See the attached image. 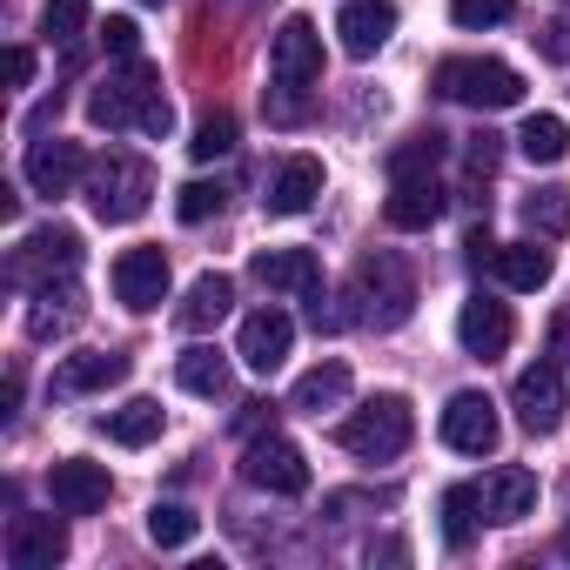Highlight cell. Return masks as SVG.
<instances>
[{
    "instance_id": "32",
    "label": "cell",
    "mask_w": 570,
    "mask_h": 570,
    "mask_svg": "<svg viewBox=\"0 0 570 570\" xmlns=\"http://www.w3.org/2000/svg\"><path fill=\"white\" fill-rule=\"evenodd\" d=\"M443 148H450V141H443L436 128H423V135H410V141L390 148V175H396V181H410V175H436Z\"/></svg>"
},
{
    "instance_id": "17",
    "label": "cell",
    "mask_w": 570,
    "mask_h": 570,
    "mask_svg": "<svg viewBox=\"0 0 570 570\" xmlns=\"http://www.w3.org/2000/svg\"><path fill=\"white\" fill-rule=\"evenodd\" d=\"M510 336H517V323H510V309L497 303V296H470L463 309H456V343L470 350V356H503L510 350Z\"/></svg>"
},
{
    "instance_id": "35",
    "label": "cell",
    "mask_w": 570,
    "mask_h": 570,
    "mask_svg": "<svg viewBox=\"0 0 570 570\" xmlns=\"http://www.w3.org/2000/svg\"><path fill=\"white\" fill-rule=\"evenodd\" d=\"M222 202H228V188L222 181H188L181 195H175V215L195 228V222H208V215H222Z\"/></svg>"
},
{
    "instance_id": "29",
    "label": "cell",
    "mask_w": 570,
    "mask_h": 570,
    "mask_svg": "<svg viewBox=\"0 0 570 570\" xmlns=\"http://www.w3.org/2000/svg\"><path fill=\"white\" fill-rule=\"evenodd\" d=\"M175 383H181L188 396H228V363H222L208 343H195V350L175 356Z\"/></svg>"
},
{
    "instance_id": "28",
    "label": "cell",
    "mask_w": 570,
    "mask_h": 570,
    "mask_svg": "<svg viewBox=\"0 0 570 570\" xmlns=\"http://www.w3.org/2000/svg\"><path fill=\"white\" fill-rule=\"evenodd\" d=\"M517 155H523V161L557 168V161L570 155V128H563V115H530V121L517 128Z\"/></svg>"
},
{
    "instance_id": "10",
    "label": "cell",
    "mask_w": 570,
    "mask_h": 570,
    "mask_svg": "<svg viewBox=\"0 0 570 570\" xmlns=\"http://www.w3.org/2000/svg\"><path fill=\"white\" fill-rule=\"evenodd\" d=\"M108 282H115V303L121 309L148 316V309L168 303V255L161 248H121L115 268H108Z\"/></svg>"
},
{
    "instance_id": "20",
    "label": "cell",
    "mask_w": 570,
    "mask_h": 570,
    "mask_svg": "<svg viewBox=\"0 0 570 570\" xmlns=\"http://www.w3.org/2000/svg\"><path fill=\"white\" fill-rule=\"evenodd\" d=\"M128 376V356H115V350H81V356H68L61 370H55V396L61 403H75V396H95V390H115Z\"/></svg>"
},
{
    "instance_id": "23",
    "label": "cell",
    "mask_w": 570,
    "mask_h": 570,
    "mask_svg": "<svg viewBox=\"0 0 570 570\" xmlns=\"http://www.w3.org/2000/svg\"><path fill=\"white\" fill-rule=\"evenodd\" d=\"M436 215H443V188H436V175H410V181H396V188H390V202H383V222H390V228H403V235L430 228Z\"/></svg>"
},
{
    "instance_id": "26",
    "label": "cell",
    "mask_w": 570,
    "mask_h": 570,
    "mask_svg": "<svg viewBox=\"0 0 570 570\" xmlns=\"http://www.w3.org/2000/svg\"><path fill=\"white\" fill-rule=\"evenodd\" d=\"M350 396V363H316V370H303L296 376V390H289V410H303V416H323V410H336Z\"/></svg>"
},
{
    "instance_id": "33",
    "label": "cell",
    "mask_w": 570,
    "mask_h": 570,
    "mask_svg": "<svg viewBox=\"0 0 570 570\" xmlns=\"http://www.w3.org/2000/svg\"><path fill=\"white\" fill-rule=\"evenodd\" d=\"M195 530H202V517H195L188 503H155V510H148V537H155L161 550H181V543H195Z\"/></svg>"
},
{
    "instance_id": "1",
    "label": "cell",
    "mask_w": 570,
    "mask_h": 570,
    "mask_svg": "<svg viewBox=\"0 0 570 570\" xmlns=\"http://www.w3.org/2000/svg\"><path fill=\"white\" fill-rule=\"evenodd\" d=\"M88 121H95V128H108V135L141 128V135L168 141L175 108H168V95H161V75L135 55V61H121L115 75H101V81H95V95H88Z\"/></svg>"
},
{
    "instance_id": "42",
    "label": "cell",
    "mask_w": 570,
    "mask_h": 570,
    "mask_svg": "<svg viewBox=\"0 0 570 570\" xmlns=\"http://www.w3.org/2000/svg\"><path fill=\"white\" fill-rule=\"evenodd\" d=\"M141 8H161V0H141Z\"/></svg>"
},
{
    "instance_id": "36",
    "label": "cell",
    "mask_w": 570,
    "mask_h": 570,
    "mask_svg": "<svg viewBox=\"0 0 570 570\" xmlns=\"http://www.w3.org/2000/svg\"><path fill=\"white\" fill-rule=\"evenodd\" d=\"M510 14H517V0H450L456 28H503Z\"/></svg>"
},
{
    "instance_id": "40",
    "label": "cell",
    "mask_w": 570,
    "mask_h": 570,
    "mask_svg": "<svg viewBox=\"0 0 570 570\" xmlns=\"http://www.w3.org/2000/svg\"><path fill=\"white\" fill-rule=\"evenodd\" d=\"M497 155H503V148H497V135H476V141H470V168H476V175H490V168H497Z\"/></svg>"
},
{
    "instance_id": "8",
    "label": "cell",
    "mask_w": 570,
    "mask_h": 570,
    "mask_svg": "<svg viewBox=\"0 0 570 570\" xmlns=\"http://www.w3.org/2000/svg\"><path fill=\"white\" fill-rule=\"evenodd\" d=\"M242 476L255 483V490H268V497H303L309 490V456L289 443V436H255L248 450H242Z\"/></svg>"
},
{
    "instance_id": "38",
    "label": "cell",
    "mask_w": 570,
    "mask_h": 570,
    "mask_svg": "<svg viewBox=\"0 0 570 570\" xmlns=\"http://www.w3.org/2000/svg\"><path fill=\"white\" fill-rule=\"evenodd\" d=\"M101 48H108L115 61H135V55H141V28H135L128 14H108V28H101Z\"/></svg>"
},
{
    "instance_id": "15",
    "label": "cell",
    "mask_w": 570,
    "mask_h": 570,
    "mask_svg": "<svg viewBox=\"0 0 570 570\" xmlns=\"http://www.w3.org/2000/svg\"><path fill=\"white\" fill-rule=\"evenodd\" d=\"M68 517V510H61ZM61 517H14L8 523V563L14 570H55L68 557V530Z\"/></svg>"
},
{
    "instance_id": "31",
    "label": "cell",
    "mask_w": 570,
    "mask_h": 570,
    "mask_svg": "<svg viewBox=\"0 0 570 570\" xmlns=\"http://www.w3.org/2000/svg\"><path fill=\"white\" fill-rule=\"evenodd\" d=\"M523 228H530L537 242L570 235V188H537V195H523Z\"/></svg>"
},
{
    "instance_id": "12",
    "label": "cell",
    "mask_w": 570,
    "mask_h": 570,
    "mask_svg": "<svg viewBox=\"0 0 570 570\" xmlns=\"http://www.w3.org/2000/svg\"><path fill=\"white\" fill-rule=\"evenodd\" d=\"M289 350H296V323L282 316V309H255V316H242L235 356H242L255 376H275L282 363H289Z\"/></svg>"
},
{
    "instance_id": "24",
    "label": "cell",
    "mask_w": 570,
    "mask_h": 570,
    "mask_svg": "<svg viewBox=\"0 0 570 570\" xmlns=\"http://www.w3.org/2000/svg\"><path fill=\"white\" fill-rule=\"evenodd\" d=\"M490 275L503 282V289H517V296H530V289H543L550 282V248L530 235V242H503L497 255H490Z\"/></svg>"
},
{
    "instance_id": "37",
    "label": "cell",
    "mask_w": 570,
    "mask_h": 570,
    "mask_svg": "<svg viewBox=\"0 0 570 570\" xmlns=\"http://www.w3.org/2000/svg\"><path fill=\"white\" fill-rule=\"evenodd\" d=\"M228 148H235V115H208V121L195 128V141H188L195 161H215V155H228Z\"/></svg>"
},
{
    "instance_id": "43",
    "label": "cell",
    "mask_w": 570,
    "mask_h": 570,
    "mask_svg": "<svg viewBox=\"0 0 570 570\" xmlns=\"http://www.w3.org/2000/svg\"><path fill=\"white\" fill-rule=\"evenodd\" d=\"M563 550H570V530H563Z\"/></svg>"
},
{
    "instance_id": "25",
    "label": "cell",
    "mask_w": 570,
    "mask_h": 570,
    "mask_svg": "<svg viewBox=\"0 0 570 570\" xmlns=\"http://www.w3.org/2000/svg\"><path fill=\"white\" fill-rule=\"evenodd\" d=\"M75 323H81L75 282H61V289H55V282H41V289H35V309H28V336H35V343H55V336H68Z\"/></svg>"
},
{
    "instance_id": "9",
    "label": "cell",
    "mask_w": 570,
    "mask_h": 570,
    "mask_svg": "<svg viewBox=\"0 0 570 570\" xmlns=\"http://www.w3.org/2000/svg\"><path fill=\"white\" fill-rule=\"evenodd\" d=\"M443 443L450 450H463V456H490L497 443H503V416H497V403L483 396V390H456L450 403H443Z\"/></svg>"
},
{
    "instance_id": "21",
    "label": "cell",
    "mask_w": 570,
    "mask_h": 570,
    "mask_svg": "<svg viewBox=\"0 0 570 570\" xmlns=\"http://www.w3.org/2000/svg\"><path fill=\"white\" fill-rule=\"evenodd\" d=\"M316 195H323V161L316 155H289L275 168V181H268V215H303V208H316Z\"/></svg>"
},
{
    "instance_id": "7",
    "label": "cell",
    "mask_w": 570,
    "mask_h": 570,
    "mask_svg": "<svg viewBox=\"0 0 570 570\" xmlns=\"http://www.w3.org/2000/svg\"><path fill=\"white\" fill-rule=\"evenodd\" d=\"M75 268H81V235H75V228H61V222H48V228L21 235V248L8 255V275L21 282V289H41V282L75 275Z\"/></svg>"
},
{
    "instance_id": "5",
    "label": "cell",
    "mask_w": 570,
    "mask_h": 570,
    "mask_svg": "<svg viewBox=\"0 0 570 570\" xmlns=\"http://www.w3.org/2000/svg\"><path fill=\"white\" fill-rule=\"evenodd\" d=\"M410 436H416V416H410L403 396H370L363 410H350V416L336 423V443H343L350 456H363V463H390V456H403Z\"/></svg>"
},
{
    "instance_id": "3",
    "label": "cell",
    "mask_w": 570,
    "mask_h": 570,
    "mask_svg": "<svg viewBox=\"0 0 570 570\" xmlns=\"http://www.w3.org/2000/svg\"><path fill=\"white\" fill-rule=\"evenodd\" d=\"M436 95L443 101H463V108H517L523 101V75L510 68V61H490V55H450V61H436Z\"/></svg>"
},
{
    "instance_id": "30",
    "label": "cell",
    "mask_w": 570,
    "mask_h": 570,
    "mask_svg": "<svg viewBox=\"0 0 570 570\" xmlns=\"http://www.w3.org/2000/svg\"><path fill=\"white\" fill-rule=\"evenodd\" d=\"M476 523H483L476 483H450V490H443V543H450V550H470Z\"/></svg>"
},
{
    "instance_id": "41",
    "label": "cell",
    "mask_w": 570,
    "mask_h": 570,
    "mask_svg": "<svg viewBox=\"0 0 570 570\" xmlns=\"http://www.w3.org/2000/svg\"><path fill=\"white\" fill-rule=\"evenodd\" d=\"M8 81H14V88L35 81V48H14V55H8Z\"/></svg>"
},
{
    "instance_id": "19",
    "label": "cell",
    "mask_w": 570,
    "mask_h": 570,
    "mask_svg": "<svg viewBox=\"0 0 570 570\" xmlns=\"http://www.w3.org/2000/svg\"><path fill=\"white\" fill-rule=\"evenodd\" d=\"M476 503H483V523H523L537 510V476L517 470V463H503V470H490L476 483Z\"/></svg>"
},
{
    "instance_id": "4",
    "label": "cell",
    "mask_w": 570,
    "mask_h": 570,
    "mask_svg": "<svg viewBox=\"0 0 570 570\" xmlns=\"http://www.w3.org/2000/svg\"><path fill=\"white\" fill-rule=\"evenodd\" d=\"M148 195H155V168L141 161V155H121V148H108L95 168H88V208H95V222H141L148 215Z\"/></svg>"
},
{
    "instance_id": "27",
    "label": "cell",
    "mask_w": 570,
    "mask_h": 570,
    "mask_svg": "<svg viewBox=\"0 0 570 570\" xmlns=\"http://www.w3.org/2000/svg\"><path fill=\"white\" fill-rule=\"evenodd\" d=\"M161 423H168V416H161V403H155V396H135V403H121V410H108V416H101V430H108L121 450L155 443V436H161Z\"/></svg>"
},
{
    "instance_id": "6",
    "label": "cell",
    "mask_w": 570,
    "mask_h": 570,
    "mask_svg": "<svg viewBox=\"0 0 570 570\" xmlns=\"http://www.w3.org/2000/svg\"><path fill=\"white\" fill-rule=\"evenodd\" d=\"M268 75H275L282 95H303L309 81H323V35H316L309 14H289V21L275 28V41H268Z\"/></svg>"
},
{
    "instance_id": "22",
    "label": "cell",
    "mask_w": 570,
    "mask_h": 570,
    "mask_svg": "<svg viewBox=\"0 0 570 570\" xmlns=\"http://www.w3.org/2000/svg\"><path fill=\"white\" fill-rule=\"evenodd\" d=\"M228 309H235V282H228V275H195V282H188V296H181V309H175V330L208 336Z\"/></svg>"
},
{
    "instance_id": "16",
    "label": "cell",
    "mask_w": 570,
    "mask_h": 570,
    "mask_svg": "<svg viewBox=\"0 0 570 570\" xmlns=\"http://www.w3.org/2000/svg\"><path fill=\"white\" fill-rule=\"evenodd\" d=\"M336 35H343V55H350V61H370V55L396 35V0H343Z\"/></svg>"
},
{
    "instance_id": "2",
    "label": "cell",
    "mask_w": 570,
    "mask_h": 570,
    "mask_svg": "<svg viewBox=\"0 0 570 570\" xmlns=\"http://www.w3.org/2000/svg\"><path fill=\"white\" fill-rule=\"evenodd\" d=\"M356 303H363L356 316L370 330H403L410 323V309H416V275H410V262L396 248H376V255L356 262Z\"/></svg>"
},
{
    "instance_id": "13",
    "label": "cell",
    "mask_w": 570,
    "mask_h": 570,
    "mask_svg": "<svg viewBox=\"0 0 570 570\" xmlns=\"http://www.w3.org/2000/svg\"><path fill=\"white\" fill-rule=\"evenodd\" d=\"M510 410H517V423L530 436H550L563 423V376H557V363H530L517 376V390H510Z\"/></svg>"
},
{
    "instance_id": "39",
    "label": "cell",
    "mask_w": 570,
    "mask_h": 570,
    "mask_svg": "<svg viewBox=\"0 0 570 570\" xmlns=\"http://www.w3.org/2000/svg\"><path fill=\"white\" fill-rule=\"evenodd\" d=\"M537 48H543V61H557V68H570V14H563V21H550V28L537 35Z\"/></svg>"
},
{
    "instance_id": "34",
    "label": "cell",
    "mask_w": 570,
    "mask_h": 570,
    "mask_svg": "<svg viewBox=\"0 0 570 570\" xmlns=\"http://www.w3.org/2000/svg\"><path fill=\"white\" fill-rule=\"evenodd\" d=\"M81 28H88V0H48L41 8V41L48 48H75Z\"/></svg>"
},
{
    "instance_id": "11",
    "label": "cell",
    "mask_w": 570,
    "mask_h": 570,
    "mask_svg": "<svg viewBox=\"0 0 570 570\" xmlns=\"http://www.w3.org/2000/svg\"><path fill=\"white\" fill-rule=\"evenodd\" d=\"M108 490H115L108 463L61 456V463L48 470V497H55V510H68V517H95V510H108Z\"/></svg>"
},
{
    "instance_id": "18",
    "label": "cell",
    "mask_w": 570,
    "mask_h": 570,
    "mask_svg": "<svg viewBox=\"0 0 570 570\" xmlns=\"http://www.w3.org/2000/svg\"><path fill=\"white\" fill-rule=\"evenodd\" d=\"M75 181H88V155H81V141H35L28 148V188L35 195H68Z\"/></svg>"
},
{
    "instance_id": "14",
    "label": "cell",
    "mask_w": 570,
    "mask_h": 570,
    "mask_svg": "<svg viewBox=\"0 0 570 570\" xmlns=\"http://www.w3.org/2000/svg\"><path fill=\"white\" fill-rule=\"evenodd\" d=\"M248 275L275 296H323V262L316 248H255Z\"/></svg>"
}]
</instances>
